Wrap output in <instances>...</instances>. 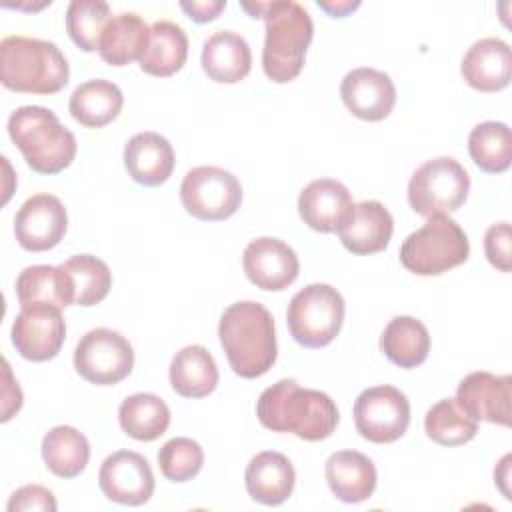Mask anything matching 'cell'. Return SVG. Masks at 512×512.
I'll use <instances>...</instances> for the list:
<instances>
[{
  "instance_id": "cell-21",
  "label": "cell",
  "mask_w": 512,
  "mask_h": 512,
  "mask_svg": "<svg viewBox=\"0 0 512 512\" xmlns=\"http://www.w3.org/2000/svg\"><path fill=\"white\" fill-rule=\"evenodd\" d=\"M244 482L252 500L264 506H280L294 490L296 472L284 454L264 450L248 462Z\"/></svg>"
},
{
  "instance_id": "cell-34",
  "label": "cell",
  "mask_w": 512,
  "mask_h": 512,
  "mask_svg": "<svg viewBox=\"0 0 512 512\" xmlns=\"http://www.w3.org/2000/svg\"><path fill=\"white\" fill-rule=\"evenodd\" d=\"M60 266L70 278L74 304L94 306L108 296L112 288V272L104 260L90 254H78Z\"/></svg>"
},
{
  "instance_id": "cell-33",
  "label": "cell",
  "mask_w": 512,
  "mask_h": 512,
  "mask_svg": "<svg viewBox=\"0 0 512 512\" xmlns=\"http://www.w3.org/2000/svg\"><path fill=\"white\" fill-rule=\"evenodd\" d=\"M468 152L474 164L488 174H502L512 162V134L504 122L476 124L468 136Z\"/></svg>"
},
{
  "instance_id": "cell-15",
  "label": "cell",
  "mask_w": 512,
  "mask_h": 512,
  "mask_svg": "<svg viewBox=\"0 0 512 512\" xmlns=\"http://www.w3.org/2000/svg\"><path fill=\"white\" fill-rule=\"evenodd\" d=\"M242 266L248 280L268 292L286 290L300 272L296 252L286 242L270 236L256 238L244 248Z\"/></svg>"
},
{
  "instance_id": "cell-22",
  "label": "cell",
  "mask_w": 512,
  "mask_h": 512,
  "mask_svg": "<svg viewBox=\"0 0 512 512\" xmlns=\"http://www.w3.org/2000/svg\"><path fill=\"white\" fill-rule=\"evenodd\" d=\"M326 482L332 494L346 504H358L368 500L378 482L374 462L356 450L334 452L326 460Z\"/></svg>"
},
{
  "instance_id": "cell-12",
  "label": "cell",
  "mask_w": 512,
  "mask_h": 512,
  "mask_svg": "<svg viewBox=\"0 0 512 512\" xmlns=\"http://www.w3.org/2000/svg\"><path fill=\"white\" fill-rule=\"evenodd\" d=\"M66 338V324L60 308L50 304L22 306L12 324L16 352L32 362H46L58 356Z\"/></svg>"
},
{
  "instance_id": "cell-14",
  "label": "cell",
  "mask_w": 512,
  "mask_h": 512,
  "mask_svg": "<svg viewBox=\"0 0 512 512\" xmlns=\"http://www.w3.org/2000/svg\"><path fill=\"white\" fill-rule=\"evenodd\" d=\"M68 228L66 208L52 194L30 196L16 212L14 234L18 244L30 252L52 250Z\"/></svg>"
},
{
  "instance_id": "cell-41",
  "label": "cell",
  "mask_w": 512,
  "mask_h": 512,
  "mask_svg": "<svg viewBox=\"0 0 512 512\" xmlns=\"http://www.w3.org/2000/svg\"><path fill=\"white\" fill-rule=\"evenodd\" d=\"M318 6L324 10V12H328L332 18H344L346 14H350V12H354L358 6H360V2H350V0H338V2H330V0H318Z\"/></svg>"
},
{
  "instance_id": "cell-18",
  "label": "cell",
  "mask_w": 512,
  "mask_h": 512,
  "mask_svg": "<svg viewBox=\"0 0 512 512\" xmlns=\"http://www.w3.org/2000/svg\"><path fill=\"white\" fill-rule=\"evenodd\" d=\"M342 246L356 254L368 256L388 246L394 232V218L378 200H364L354 204L346 220L336 228Z\"/></svg>"
},
{
  "instance_id": "cell-27",
  "label": "cell",
  "mask_w": 512,
  "mask_h": 512,
  "mask_svg": "<svg viewBox=\"0 0 512 512\" xmlns=\"http://www.w3.org/2000/svg\"><path fill=\"white\" fill-rule=\"evenodd\" d=\"M124 106L122 90L110 80H88L80 84L68 102V110L76 122L86 128H102L118 118Z\"/></svg>"
},
{
  "instance_id": "cell-3",
  "label": "cell",
  "mask_w": 512,
  "mask_h": 512,
  "mask_svg": "<svg viewBox=\"0 0 512 512\" xmlns=\"http://www.w3.org/2000/svg\"><path fill=\"white\" fill-rule=\"evenodd\" d=\"M218 336L230 368L242 378H258L276 362L274 318L260 302L230 304L220 316Z\"/></svg>"
},
{
  "instance_id": "cell-40",
  "label": "cell",
  "mask_w": 512,
  "mask_h": 512,
  "mask_svg": "<svg viewBox=\"0 0 512 512\" xmlns=\"http://www.w3.org/2000/svg\"><path fill=\"white\" fill-rule=\"evenodd\" d=\"M180 8L188 14L190 20L204 24L214 18L226 8V0H192V2H180Z\"/></svg>"
},
{
  "instance_id": "cell-30",
  "label": "cell",
  "mask_w": 512,
  "mask_h": 512,
  "mask_svg": "<svg viewBox=\"0 0 512 512\" xmlns=\"http://www.w3.org/2000/svg\"><path fill=\"white\" fill-rule=\"evenodd\" d=\"M380 348L392 364L416 368L430 352L428 328L412 316H396L386 324L380 336Z\"/></svg>"
},
{
  "instance_id": "cell-37",
  "label": "cell",
  "mask_w": 512,
  "mask_h": 512,
  "mask_svg": "<svg viewBox=\"0 0 512 512\" xmlns=\"http://www.w3.org/2000/svg\"><path fill=\"white\" fill-rule=\"evenodd\" d=\"M204 464L202 446L186 436H178L168 440L158 450V466L164 478L170 482H188L192 480Z\"/></svg>"
},
{
  "instance_id": "cell-35",
  "label": "cell",
  "mask_w": 512,
  "mask_h": 512,
  "mask_svg": "<svg viewBox=\"0 0 512 512\" xmlns=\"http://www.w3.org/2000/svg\"><path fill=\"white\" fill-rule=\"evenodd\" d=\"M424 430L436 444L462 446L476 436L478 420L468 416L456 398H444L426 412Z\"/></svg>"
},
{
  "instance_id": "cell-8",
  "label": "cell",
  "mask_w": 512,
  "mask_h": 512,
  "mask_svg": "<svg viewBox=\"0 0 512 512\" xmlns=\"http://www.w3.org/2000/svg\"><path fill=\"white\" fill-rule=\"evenodd\" d=\"M470 176L466 168L450 158L440 156L424 162L408 182V204L416 214H450L468 198Z\"/></svg>"
},
{
  "instance_id": "cell-38",
  "label": "cell",
  "mask_w": 512,
  "mask_h": 512,
  "mask_svg": "<svg viewBox=\"0 0 512 512\" xmlns=\"http://www.w3.org/2000/svg\"><path fill=\"white\" fill-rule=\"evenodd\" d=\"M512 240H510V224L498 222L492 224L484 234V252L488 262L500 272L512 270Z\"/></svg>"
},
{
  "instance_id": "cell-7",
  "label": "cell",
  "mask_w": 512,
  "mask_h": 512,
  "mask_svg": "<svg viewBox=\"0 0 512 512\" xmlns=\"http://www.w3.org/2000/svg\"><path fill=\"white\" fill-rule=\"evenodd\" d=\"M344 298L330 284H308L288 304L286 324L290 336L304 348H324L340 332Z\"/></svg>"
},
{
  "instance_id": "cell-11",
  "label": "cell",
  "mask_w": 512,
  "mask_h": 512,
  "mask_svg": "<svg viewBox=\"0 0 512 512\" xmlns=\"http://www.w3.org/2000/svg\"><path fill=\"white\" fill-rule=\"evenodd\" d=\"M354 424L368 442H396L408 430L410 402L404 392L388 384L366 388L354 402Z\"/></svg>"
},
{
  "instance_id": "cell-36",
  "label": "cell",
  "mask_w": 512,
  "mask_h": 512,
  "mask_svg": "<svg viewBox=\"0 0 512 512\" xmlns=\"http://www.w3.org/2000/svg\"><path fill=\"white\" fill-rule=\"evenodd\" d=\"M110 20V6L102 0H72L66 10V30L72 42L84 52L98 50Z\"/></svg>"
},
{
  "instance_id": "cell-5",
  "label": "cell",
  "mask_w": 512,
  "mask_h": 512,
  "mask_svg": "<svg viewBox=\"0 0 512 512\" xmlns=\"http://www.w3.org/2000/svg\"><path fill=\"white\" fill-rule=\"evenodd\" d=\"M8 134L26 164L38 174H58L76 156L74 134L44 106H20L8 118Z\"/></svg>"
},
{
  "instance_id": "cell-39",
  "label": "cell",
  "mask_w": 512,
  "mask_h": 512,
  "mask_svg": "<svg viewBox=\"0 0 512 512\" xmlns=\"http://www.w3.org/2000/svg\"><path fill=\"white\" fill-rule=\"evenodd\" d=\"M56 508L58 506H56L54 494L40 484L22 486L8 500V512H34V510L54 512Z\"/></svg>"
},
{
  "instance_id": "cell-31",
  "label": "cell",
  "mask_w": 512,
  "mask_h": 512,
  "mask_svg": "<svg viewBox=\"0 0 512 512\" xmlns=\"http://www.w3.org/2000/svg\"><path fill=\"white\" fill-rule=\"evenodd\" d=\"M118 420L122 430L140 442H152L160 438L170 424L168 404L150 392H138L128 396L118 408Z\"/></svg>"
},
{
  "instance_id": "cell-6",
  "label": "cell",
  "mask_w": 512,
  "mask_h": 512,
  "mask_svg": "<svg viewBox=\"0 0 512 512\" xmlns=\"http://www.w3.org/2000/svg\"><path fill=\"white\" fill-rule=\"evenodd\" d=\"M466 232L448 214H432L400 246V262L418 276H438L468 260Z\"/></svg>"
},
{
  "instance_id": "cell-17",
  "label": "cell",
  "mask_w": 512,
  "mask_h": 512,
  "mask_svg": "<svg viewBox=\"0 0 512 512\" xmlns=\"http://www.w3.org/2000/svg\"><path fill=\"white\" fill-rule=\"evenodd\" d=\"M344 106L360 120H384L396 104V86L386 72L376 68H354L340 84Z\"/></svg>"
},
{
  "instance_id": "cell-24",
  "label": "cell",
  "mask_w": 512,
  "mask_h": 512,
  "mask_svg": "<svg viewBox=\"0 0 512 512\" xmlns=\"http://www.w3.org/2000/svg\"><path fill=\"white\" fill-rule=\"evenodd\" d=\"M202 70L218 84H236L244 80L252 68V52L248 42L230 30L214 32L202 46Z\"/></svg>"
},
{
  "instance_id": "cell-10",
  "label": "cell",
  "mask_w": 512,
  "mask_h": 512,
  "mask_svg": "<svg viewBox=\"0 0 512 512\" xmlns=\"http://www.w3.org/2000/svg\"><path fill=\"white\" fill-rule=\"evenodd\" d=\"M132 366V344L116 330L94 328L76 344L74 368L90 384H118L132 372Z\"/></svg>"
},
{
  "instance_id": "cell-1",
  "label": "cell",
  "mask_w": 512,
  "mask_h": 512,
  "mask_svg": "<svg viewBox=\"0 0 512 512\" xmlns=\"http://www.w3.org/2000/svg\"><path fill=\"white\" fill-rule=\"evenodd\" d=\"M256 416L264 428L292 432L308 442L332 436L340 420L338 408L326 392L302 388L292 378H282L260 394Z\"/></svg>"
},
{
  "instance_id": "cell-25",
  "label": "cell",
  "mask_w": 512,
  "mask_h": 512,
  "mask_svg": "<svg viewBox=\"0 0 512 512\" xmlns=\"http://www.w3.org/2000/svg\"><path fill=\"white\" fill-rule=\"evenodd\" d=\"M150 42V26L134 12L112 16L100 38V58L110 66H126L140 62Z\"/></svg>"
},
{
  "instance_id": "cell-19",
  "label": "cell",
  "mask_w": 512,
  "mask_h": 512,
  "mask_svg": "<svg viewBox=\"0 0 512 512\" xmlns=\"http://www.w3.org/2000/svg\"><path fill=\"white\" fill-rule=\"evenodd\" d=\"M350 190L334 178L312 180L298 196V214L316 232H334L352 212Z\"/></svg>"
},
{
  "instance_id": "cell-26",
  "label": "cell",
  "mask_w": 512,
  "mask_h": 512,
  "mask_svg": "<svg viewBox=\"0 0 512 512\" xmlns=\"http://www.w3.org/2000/svg\"><path fill=\"white\" fill-rule=\"evenodd\" d=\"M170 384L182 398H204L218 386V368L212 354L200 346H184L170 362Z\"/></svg>"
},
{
  "instance_id": "cell-29",
  "label": "cell",
  "mask_w": 512,
  "mask_h": 512,
  "mask_svg": "<svg viewBox=\"0 0 512 512\" xmlns=\"http://www.w3.org/2000/svg\"><path fill=\"white\" fill-rule=\"evenodd\" d=\"M16 296L20 306L30 304H50L56 308H66L74 304L72 284L62 266L36 264L24 268L16 278Z\"/></svg>"
},
{
  "instance_id": "cell-20",
  "label": "cell",
  "mask_w": 512,
  "mask_h": 512,
  "mask_svg": "<svg viewBox=\"0 0 512 512\" xmlns=\"http://www.w3.org/2000/svg\"><path fill=\"white\" fill-rule=\"evenodd\" d=\"M462 76L478 92H498L510 84L512 54L500 38L474 42L462 58Z\"/></svg>"
},
{
  "instance_id": "cell-23",
  "label": "cell",
  "mask_w": 512,
  "mask_h": 512,
  "mask_svg": "<svg viewBox=\"0 0 512 512\" xmlns=\"http://www.w3.org/2000/svg\"><path fill=\"white\" fill-rule=\"evenodd\" d=\"M172 144L158 132L134 134L124 146V166L142 186L164 184L174 170Z\"/></svg>"
},
{
  "instance_id": "cell-13",
  "label": "cell",
  "mask_w": 512,
  "mask_h": 512,
  "mask_svg": "<svg viewBox=\"0 0 512 512\" xmlns=\"http://www.w3.org/2000/svg\"><path fill=\"white\" fill-rule=\"evenodd\" d=\"M102 494L124 506L146 504L154 494V474L148 460L132 450L110 454L98 472Z\"/></svg>"
},
{
  "instance_id": "cell-28",
  "label": "cell",
  "mask_w": 512,
  "mask_h": 512,
  "mask_svg": "<svg viewBox=\"0 0 512 512\" xmlns=\"http://www.w3.org/2000/svg\"><path fill=\"white\" fill-rule=\"evenodd\" d=\"M188 58V36L186 32L170 22L158 20L150 26V42L140 58V68L156 78H168L176 74Z\"/></svg>"
},
{
  "instance_id": "cell-9",
  "label": "cell",
  "mask_w": 512,
  "mask_h": 512,
  "mask_svg": "<svg viewBox=\"0 0 512 512\" xmlns=\"http://www.w3.org/2000/svg\"><path fill=\"white\" fill-rule=\"evenodd\" d=\"M180 200L188 214L204 222L230 218L242 202L238 178L218 166H196L180 184Z\"/></svg>"
},
{
  "instance_id": "cell-16",
  "label": "cell",
  "mask_w": 512,
  "mask_h": 512,
  "mask_svg": "<svg viewBox=\"0 0 512 512\" xmlns=\"http://www.w3.org/2000/svg\"><path fill=\"white\" fill-rule=\"evenodd\" d=\"M510 376H496L490 372H470L456 390V402L474 420L510 426Z\"/></svg>"
},
{
  "instance_id": "cell-32",
  "label": "cell",
  "mask_w": 512,
  "mask_h": 512,
  "mask_svg": "<svg viewBox=\"0 0 512 512\" xmlns=\"http://www.w3.org/2000/svg\"><path fill=\"white\" fill-rule=\"evenodd\" d=\"M42 458L60 478H76L90 460L88 438L74 426H54L42 438Z\"/></svg>"
},
{
  "instance_id": "cell-2",
  "label": "cell",
  "mask_w": 512,
  "mask_h": 512,
  "mask_svg": "<svg viewBox=\"0 0 512 512\" xmlns=\"http://www.w3.org/2000/svg\"><path fill=\"white\" fill-rule=\"evenodd\" d=\"M242 8L250 12L252 18H264V74L276 84L294 80L302 72L306 50L314 36V24L308 10L292 0L242 2Z\"/></svg>"
},
{
  "instance_id": "cell-4",
  "label": "cell",
  "mask_w": 512,
  "mask_h": 512,
  "mask_svg": "<svg viewBox=\"0 0 512 512\" xmlns=\"http://www.w3.org/2000/svg\"><path fill=\"white\" fill-rule=\"evenodd\" d=\"M70 78V68L54 42L6 36L0 42V82L14 92L54 94Z\"/></svg>"
}]
</instances>
